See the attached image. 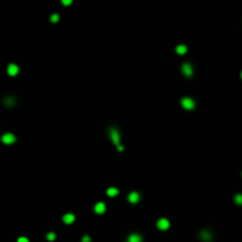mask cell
Segmentation results:
<instances>
[{
  "label": "cell",
  "instance_id": "1",
  "mask_svg": "<svg viewBox=\"0 0 242 242\" xmlns=\"http://www.w3.org/2000/svg\"><path fill=\"white\" fill-rule=\"evenodd\" d=\"M110 138H111V141L114 142V144H116L117 147L120 145L121 136H120V132H118L117 129H110Z\"/></svg>",
  "mask_w": 242,
  "mask_h": 242
},
{
  "label": "cell",
  "instance_id": "2",
  "mask_svg": "<svg viewBox=\"0 0 242 242\" xmlns=\"http://www.w3.org/2000/svg\"><path fill=\"white\" fill-rule=\"evenodd\" d=\"M181 105L184 109H187V110H193L195 108V102L191 98L185 97V98H183L181 100Z\"/></svg>",
  "mask_w": 242,
  "mask_h": 242
},
{
  "label": "cell",
  "instance_id": "3",
  "mask_svg": "<svg viewBox=\"0 0 242 242\" xmlns=\"http://www.w3.org/2000/svg\"><path fill=\"white\" fill-rule=\"evenodd\" d=\"M1 142H2L4 144H13V143L15 142V136H14L13 134H11V132H7V134L2 135Z\"/></svg>",
  "mask_w": 242,
  "mask_h": 242
},
{
  "label": "cell",
  "instance_id": "4",
  "mask_svg": "<svg viewBox=\"0 0 242 242\" xmlns=\"http://www.w3.org/2000/svg\"><path fill=\"white\" fill-rule=\"evenodd\" d=\"M182 72L184 76L187 77H191L193 76V66L189 64V63H184L182 65Z\"/></svg>",
  "mask_w": 242,
  "mask_h": 242
},
{
  "label": "cell",
  "instance_id": "5",
  "mask_svg": "<svg viewBox=\"0 0 242 242\" xmlns=\"http://www.w3.org/2000/svg\"><path fill=\"white\" fill-rule=\"evenodd\" d=\"M170 227V222L167 218H161L157 221V228L161 230H167Z\"/></svg>",
  "mask_w": 242,
  "mask_h": 242
},
{
  "label": "cell",
  "instance_id": "6",
  "mask_svg": "<svg viewBox=\"0 0 242 242\" xmlns=\"http://www.w3.org/2000/svg\"><path fill=\"white\" fill-rule=\"evenodd\" d=\"M18 72H19V67H18L15 64H10V65H8V67H7V73H8L10 76L14 77V76L18 75Z\"/></svg>",
  "mask_w": 242,
  "mask_h": 242
},
{
  "label": "cell",
  "instance_id": "7",
  "mask_svg": "<svg viewBox=\"0 0 242 242\" xmlns=\"http://www.w3.org/2000/svg\"><path fill=\"white\" fill-rule=\"evenodd\" d=\"M128 198H129V202H131V203H137V202L139 201V198H141V195H139L138 193H136V191H132V193L129 194Z\"/></svg>",
  "mask_w": 242,
  "mask_h": 242
},
{
  "label": "cell",
  "instance_id": "8",
  "mask_svg": "<svg viewBox=\"0 0 242 242\" xmlns=\"http://www.w3.org/2000/svg\"><path fill=\"white\" fill-rule=\"evenodd\" d=\"M75 220H76V217H75L73 214H65V215L63 216V221H64L66 224H71V223H73Z\"/></svg>",
  "mask_w": 242,
  "mask_h": 242
},
{
  "label": "cell",
  "instance_id": "9",
  "mask_svg": "<svg viewBox=\"0 0 242 242\" xmlns=\"http://www.w3.org/2000/svg\"><path fill=\"white\" fill-rule=\"evenodd\" d=\"M106 209V206L103 203V202H98L96 206H94V212L97 214H103Z\"/></svg>",
  "mask_w": 242,
  "mask_h": 242
},
{
  "label": "cell",
  "instance_id": "10",
  "mask_svg": "<svg viewBox=\"0 0 242 242\" xmlns=\"http://www.w3.org/2000/svg\"><path fill=\"white\" fill-rule=\"evenodd\" d=\"M128 242H143V239L141 235L138 234H131L129 238H128Z\"/></svg>",
  "mask_w": 242,
  "mask_h": 242
},
{
  "label": "cell",
  "instance_id": "11",
  "mask_svg": "<svg viewBox=\"0 0 242 242\" xmlns=\"http://www.w3.org/2000/svg\"><path fill=\"white\" fill-rule=\"evenodd\" d=\"M201 239H202L203 241H210L212 239V234H210L208 230H203V232L201 233Z\"/></svg>",
  "mask_w": 242,
  "mask_h": 242
},
{
  "label": "cell",
  "instance_id": "12",
  "mask_svg": "<svg viewBox=\"0 0 242 242\" xmlns=\"http://www.w3.org/2000/svg\"><path fill=\"white\" fill-rule=\"evenodd\" d=\"M106 194H108V196H110V197H115V196L118 195V189H117V188H109L108 191H106Z\"/></svg>",
  "mask_w": 242,
  "mask_h": 242
},
{
  "label": "cell",
  "instance_id": "13",
  "mask_svg": "<svg viewBox=\"0 0 242 242\" xmlns=\"http://www.w3.org/2000/svg\"><path fill=\"white\" fill-rule=\"evenodd\" d=\"M176 52H177L179 55H184V53L187 52V46H185V45H179V46L176 47Z\"/></svg>",
  "mask_w": 242,
  "mask_h": 242
},
{
  "label": "cell",
  "instance_id": "14",
  "mask_svg": "<svg viewBox=\"0 0 242 242\" xmlns=\"http://www.w3.org/2000/svg\"><path fill=\"white\" fill-rule=\"evenodd\" d=\"M234 200H235V202H236L238 204H242V194H238Z\"/></svg>",
  "mask_w": 242,
  "mask_h": 242
},
{
  "label": "cell",
  "instance_id": "15",
  "mask_svg": "<svg viewBox=\"0 0 242 242\" xmlns=\"http://www.w3.org/2000/svg\"><path fill=\"white\" fill-rule=\"evenodd\" d=\"M58 20H59V15L58 14H52L51 15V21L52 23H57Z\"/></svg>",
  "mask_w": 242,
  "mask_h": 242
},
{
  "label": "cell",
  "instance_id": "16",
  "mask_svg": "<svg viewBox=\"0 0 242 242\" xmlns=\"http://www.w3.org/2000/svg\"><path fill=\"white\" fill-rule=\"evenodd\" d=\"M46 238H47V240H49V241H53V240L56 239V235H55V233H49Z\"/></svg>",
  "mask_w": 242,
  "mask_h": 242
},
{
  "label": "cell",
  "instance_id": "17",
  "mask_svg": "<svg viewBox=\"0 0 242 242\" xmlns=\"http://www.w3.org/2000/svg\"><path fill=\"white\" fill-rule=\"evenodd\" d=\"M17 242H30V241H29V239H27V238L21 236V238H19V239H18V241H17Z\"/></svg>",
  "mask_w": 242,
  "mask_h": 242
},
{
  "label": "cell",
  "instance_id": "18",
  "mask_svg": "<svg viewBox=\"0 0 242 242\" xmlns=\"http://www.w3.org/2000/svg\"><path fill=\"white\" fill-rule=\"evenodd\" d=\"M82 242H91V239L89 235H85L83 239H82Z\"/></svg>",
  "mask_w": 242,
  "mask_h": 242
},
{
  "label": "cell",
  "instance_id": "19",
  "mask_svg": "<svg viewBox=\"0 0 242 242\" xmlns=\"http://www.w3.org/2000/svg\"><path fill=\"white\" fill-rule=\"evenodd\" d=\"M71 2H72L71 0H63V4H64V5H70Z\"/></svg>",
  "mask_w": 242,
  "mask_h": 242
},
{
  "label": "cell",
  "instance_id": "20",
  "mask_svg": "<svg viewBox=\"0 0 242 242\" xmlns=\"http://www.w3.org/2000/svg\"><path fill=\"white\" fill-rule=\"evenodd\" d=\"M117 148H118V150H120V151H123V150H124V148H123L122 145H118Z\"/></svg>",
  "mask_w": 242,
  "mask_h": 242
},
{
  "label": "cell",
  "instance_id": "21",
  "mask_svg": "<svg viewBox=\"0 0 242 242\" xmlns=\"http://www.w3.org/2000/svg\"><path fill=\"white\" fill-rule=\"evenodd\" d=\"M241 78H242V72H241Z\"/></svg>",
  "mask_w": 242,
  "mask_h": 242
}]
</instances>
